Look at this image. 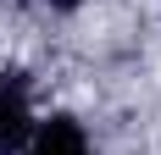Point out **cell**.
I'll use <instances>...</instances> for the list:
<instances>
[{"label": "cell", "mask_w": 161, "mask_h": 155, "mask_svg": "<svg viewBox=\"0 0 161 155\" xmlns=\"http://www.w3.org/2000/svg\"><path fill=\"white\" fill-rule=\"evenodd\" d=\"M28 133H33L28 72H0V155H22Z\"/></svg>", "instance_id": "cell-1"}, {"label": "cell", "mask_w": 161, "mask_h": 155, "mask_svg": "<svg viewBox=\"0 0 161 155\" xmlns=\"http://www.w3.org/2000/svg\"><path fill=\"white\" fill-rule=\"evenodd\" d=\"M22 155H89V133L78 116H45V122H33Z\"/></svg>", "instance_id": "cell-2"}, {"label": "cell", "mask_w": 161, "mask_h": 155, "mask_svg": "<svg viewBox=\"0 0 161 155\" xmlns=\"http://www.w3.org/2000/svg\"><path fill=\"white\" fill-rule=\"evenodd\" d=\"M50 6H56V11H72V6H83V0H50Z\"/></svg>", "instance_id": "cell-3"}]
</instances>
